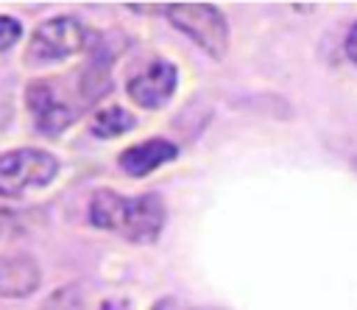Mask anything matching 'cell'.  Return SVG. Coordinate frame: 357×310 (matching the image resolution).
<instances>
[{"label":"cell","mask_w":357,"mask_h":310,"mask_svg":"<svg viewBox=\"0 0 357 310\" xmlns=\"http://www.w3.org/2000/svg\"><path fill=\"white\" fill-rule=\"evenodd\" d=\"M165 201L156 193L126 198L114 190H95L89 198V223L117 232L131 243H151L165 226Z\"/></svg>","instance_id":"obj_1"},{"label":"cell","mask_w":357,"mask_h":310,"mask_svg":"<svg viewBox=\"0 0 357 310\" xmlns=\"http://www.w3.org/2000/svg\"><path fill=\"white\" fill-rule=\"evenodd\" d=\"M92 39H95L92 31L78 17H70V14L50 17L33 28L25 45V64H50V61L70 59L86 50Z\"/></svg>","instance_id":"obj_2"},{"label":"cell","mask_w":357,"mask_h":310,"mask_svg":"<svg viewBox=\"0 0 357 310\" xmlns=\"http://www.w3.org/2000/svg\"><path fill=\"white\" fill-rule=\"evenodd\" d=\"M25 106L33 117V126L45 137L61 134L73 126L86 109L78 98H70L61 87V78H36L25 87Z\"/></svg>","instance_id":"obj_3"},{"label":"cell","mask_w":357,"mask_h":310,"mask_svg":"<svg viewBox=\"0 0 357 310\" xmlns=\"http://www.w3.org/2000/svg\"><path fill=\"white\" fill-rule=\"evenodd\" d=\"M59 176V159L42 148H14L0 154V195L20 198L28 190L47 187Z\"/></svg>","instance_id":"obj_4"},{"label":"cell","mask_w":357,"mask_h":310,"mask_svg":"<svg viewBox=\"0 0 357 310\" xmlns=\"http://www.w3.org/2000/svg\"><path fill=\"white\" fill-rule=\"evenodd\" d=\"M167 20L184 36H190L212 59H223L229 50V25L226 17L209 3H170L165 6Z\"/></svg>","instance_id":"obj_5"},{"label":"cell","mask_w":357,"mask_h":310,"mask_svg":"<svg viewBox=\"0 0 357 310\" xmlns=\"http://www.w3.org/2000/svg\"><path fill=\"white\" fill-rule=\"evenodd\" d=\"M176 92V67L167 59L148 61L131 81H128V98L145 109H156L167 103V98Z\"/></svg>","instance_id":"obj_6"},{"label":"cell","mask_w":357,"mask_h":310,"mask_svg":"<svg viewBox=\"0 0 357 310\" xmlns=\"http://www.w3.org/2000/svg\"><path fill=\"white\" fill-rule=\"evenodd\" d=\"M42 271L31 254H8L0 257V296L3 299H22L39 288Z\"/></svg>","instance_id":"obj_7"},{"label":"cell","mask_w":357,"mask_h":310,"mask_svg":"<svg viewBox=\"0 0 357 310\" xmlns=\"http://www.w3.org/2000/svg\"><path fill=\"white\" fill-rule=\"evenodd\" d=\"M176 156H178V148L173 142H167V140H145V142L128 145L117 156V165L128 176L139 179V176H148L151 170H156L159 165H165V162H170Z\"/></svg>","instance_id":"obj_8"},{"label":"cell","mask_w":357,"mask_h":310,"mask_svg":"<svg viewBox=\"0 0 357 310\" xmlns=\"http://www.w3.org/2000/svg\"><path fill=\"white\" fill-rule=\"evenodd\" d=\"M137 126V117L123 106H106L92 117V134L100 140H114Z\"/></svg>","instance_id":"obj_9"},{"label":"cell","mask_w":357,"mask_h":310,"mask_svg":"<svg viewBox=\"0 0 357 310\" xmlns=\"http://www.w3.org/2000/svg\"><path fill=\"white\" fill-rule=\"evenodd\" d=\"M42 310H86V302L78 285H64L45 299Z\"/></svg>","instance_id":"obj_10"},{"label":"cell","mask_w":357,"mask_h":310,"mask_svg":"<svg viewBox=\"0 0 357 310\" xmlns=\"http://www.w3.org/2000/svg\"><path fill=\"white\" fill-rule=\"evenodd\" d=\"M22 36V22L17 17L0 14V50H8Z\"/></svg>","instance_id":"obj_11"},{"label":"cell","mask_w":357,"mask_h":310,"mask_svg":"<svg viewBox=\"0 0 357 310\" xmlns=\"http://www.w3.org/2000/svg\"><path fill=\"white\" fill-rule=\"evenodd\" d=\"M346 53H349V59L357 64V22L351 25V31H349V36H346Z\"/></svg>","instance_id":"obj_12"},{"label":"cell","mask_w":357,"mask_h":310,"mask_svg":"<svg viewBox=\"0 0 357 310\" xmlns=\"http://www.w3.org/2000/svg\"><path fill=\"white\" fill-rule=\"evenodd\" d=\"M153 310H195V307L181 304V302H176V299H162V302L153 304Z\"/></svg>","instance_id":"obj_13"},{"label":"cell","mask_w":357,"mask_h":310,"mask_svg":"<svg viewBox=\"0 0 357 310\" xmlns=\"http://www.w3.org/2000/svg\"><path fill=\"white\" fill-rule=\"evenodd\" d=\"M14 221H17V215H14L11 209H3V207H0V235L8 232V229L14 226Z\"/></svg>","instance_id":"obj_14"}]
</instances>
